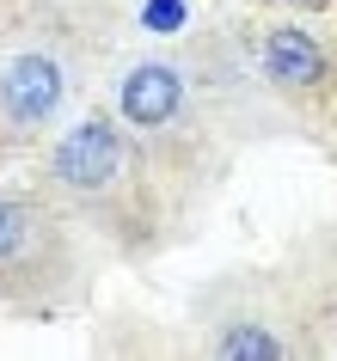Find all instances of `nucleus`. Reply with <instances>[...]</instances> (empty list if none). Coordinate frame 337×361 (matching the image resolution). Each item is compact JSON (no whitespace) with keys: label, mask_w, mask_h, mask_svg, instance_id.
I'll return each instance as SVG.
<instances>
[{"label":"nucleus","mask_w":337,"mask_h":361,"mask_svg":"<svg viewBox=\"0 0 337 361\" xmlns=\"http://www.w3.org/2000/svg\"><path fill=\"white\" fill-rule=\"evenodd\" d=\"M258 61H264V74L276 80L282 92H313V86H325V74H331V61H325V49H319V37L307 25H276V31L264 37Z\"/></svg>","instance_id":"39448f33"},{"label":"nucleus","mask_w":337,"mask_h":361,"mask_svg":"<svg viewBox=\"0 0 337 361\" xmlns=\"http://www.w3.org/2000/svg\"><path fill=\"white\" fill-rule=\"evenodd\" d=\"M68 98V68L49 49H19V56L0 68V116L6 129H43Z\"/></svg>","instance_id":"7ed1b4c3"},{"label":"nucleus","mask_w":337,"mask_h":361,"mask_svg":"<svg viewBox=\"0 0 337 361\" xmlns=\"http://www.w3.org/2000/svg\"><path fill=\"white\" fill-rule=\"evenodd\" d=\"M215 355H240V361H270V355H288V343L270 331L264 319H240L227 324L221 337H215Z\"/></svg>","instance_id":"423d86ee"},{"label":"nucleus","mask_w":337,"mask_h":361,"mask_svg":"<svg viewBox=\"0 0 337 361\" xmlns=\"http://www.w3.org/2000/svg\"><path fill=\"white\" fill-rule=\"evenodd\" d=\"M43 178H49V190L74 196V202H105V196H117L123 178H129V147H123L117 123L86 116L80 129H68L56 147H49Z\"/></svg>","instance_id":"f257e3e1"},{"label":"nucleus","mask_w":337,"mask_h":361,"mask_svg":"<svg viewBox=\"0 0 337 361\" xmlns=\"http://www.w3.org/2000/svg\"><path fill=\"white\" fill-rule=\"evenodd\" d=\"M56 227L43 196H0V288H25L56 264Z\"/></svg>","instance_id":"f03ea898"},{"label":"nucleus","mask_w":337,"mask_h":361,"mask_svg":"<svg viewBox=\"0 0 337 361\" xmlns=\"http://www.w3.org/2000/svg\"><path fill=\"white\" fill-rule=\"evenodd\" d=\"M178 104H184V74L172 61H135L129 74L117 80V111L135 129H166L178 116Z\"/></svg>","instance_id":"20e7f679"}]
</instances>
